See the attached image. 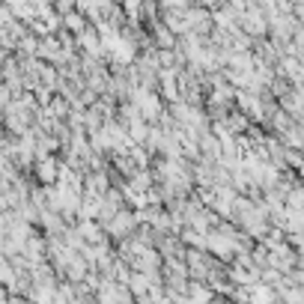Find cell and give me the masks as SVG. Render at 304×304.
I'll return each instance as SVG.
<instances>
[{
  "label": "cell",
  "mask_w": 304,
  "mask_h": 304,
  "mask_svg": "<svg viewBox=\"0 0 304 304\" xmlns=\"http://www.w3.org/2000/svg\"><path fill=\"white\" fill-rule=\"evenodd\" d=\"M72 27V30H84V18H78V15H72L69 21H66Z\"/></svg>",
  "instance_id": "1"
}]
</instances>
